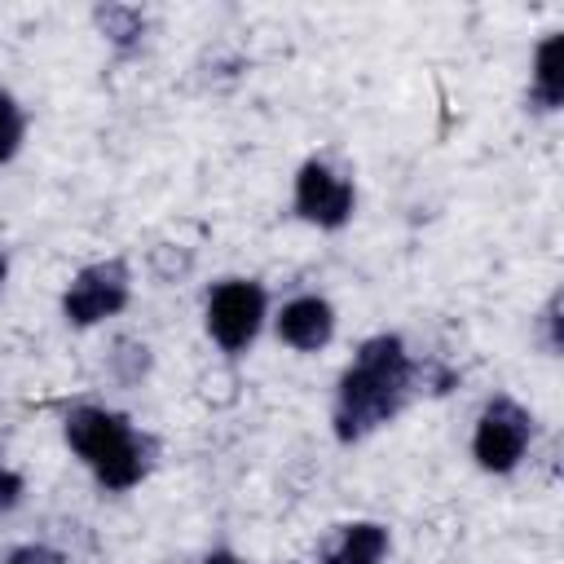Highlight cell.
Instances as JSON below:
<instances>
[{"mask_svg": "<svg viewBox=\"0 0 564 564\" xmlns=\"http://www.w3.org/2000/svg\"><path fill=\"white\" fill-rule=\"evenodd\" d=\"M383 551H388V538L379 524H352V529H344V538L326 555V564H379Z\"/></svg>", "mask_w": 564, "mask_h": 564, "instance_id": "cell-8", "label": "cell"}, {"mask_svg": "<svg viewBox=\"0 0 564 564\" xmlns=\"http://www.w3.org/2000/svg\"><path fill=\"white\" fill-rule=\"evenodd\" d=\"M0 278H4V260H0Z\"/></svg>", "mask_w": 564, "mask_h": 564, "instance_id": "cell-14", "label": "cell"}, {"mask_svg": "<svg viewBox=\"0 0 564 564\" xmlns=\"http://www.w3.org/2000/svg\"><path fill=\"white\" fill-rule=\"evenodd\" d=\"M9 564H62V555H53V551H44V546H26V551H18Z\"/></svg>", "mask_w": 564, "mask_h": 564, "instance_id": "cell-11", "label": "cell"}, {"mask_svg": "<svg viewBox=\"0 0 564 564\" xmlns=\"http://www.w3.org/2000/svg\"><path fill=\"white\" fill-rule=\"evenodd\" d=\"M560 53H564V35H546L538 48V66H533V93L542 106H560L564 97V70H560Z\"/></svg>", "mask_w": 564, "mask_h": 564, "instance_id": "cell-9", "label": "cell"}, {"mask_svg": "<svg viewBox=\"0 0 564 564\" xmlns=\"http://www.w3.org/2000/svg\"><path fill=\"white\" fill-rule=\"evenodd\" d=\"M295 207H300L308 220L335 229V225H344L348 212H352V185H348L344 176H335L330 167L308 163V167L300 172V181H295Z\"/></svg>", "mask_w": 564, "mask_h": 564, "instance_id": "cell-6", "label": "cell"}, {"mask_svg": "<svg viewBox=\"0 0 564 564\" xmlns=\"http://www.w3.org/2000/svg\"><path fill=\"white\" fill-rule=\"evenodd\" d=\"M335 330V317H330V304L317 300V295H304V300H291L278 317V335L295 348H322Z\"/></svg>", "mask_w": 564, "mask_h": 564, "instance_id": "cell-7", "label": "cell"}, {"mask_svg": "<svg viewBox=\"0 0 564 564\" xmlns=\"http://www.w3.org/2000/svg\"><path fill=\"white\" fill-rule=\"evenodd\" d=\"M123 300H128V273H123V264H93V269H84L75 282H70V291H66V317L70 322H79V326H88V322H97V317H110L115 308H123Z\"/></svg>", "mask_w": 564, "mask_h": 564, "instance_id": "cell-5", "label": "cell"}, {"mask_svg": "<svg viewBox=\"0 0 564 564\" xmlns=\"http://www.w3.org/2000/svg\"><path fill=\"white\" fill-rule=\"evenodd\" d=\"M260 317H264V291L256 282H238V278L220 282L207 300V326L225 352L247 348L260 330Z\"/></svg>", "mask_w": 564, "mask_h": 564, "instance_id": "cell-3", "label": "cell"}, {"mask_svg": "<svg viewBox=\"0 0 564 564\" xmlns=\"http://www.w3.org/2000/svg\"><path fill=\"white\" fill-rule=\"evenodd\" d=\"M66 441L79 449V458L97 471L106 489H128L141 480V445L128 427V419L106 410H75L66 423Z\"/></svg>", "mask_w": 564, "mask_h": 564, "instance_id": "cell-2", "label": "cell"}, {"mask_svg": "<svg viewBox=\"0 0 564 564\" xmlns=\"http://www.w3.org/2000/svg\"><path fill=\"white\" fill-rule=\"evenodd\" d=\"M405 379H410V361L401 352V339H388V335L370 339L339 388V436L348 441L383 423L401 405Z\"/></svg>", "mask_w": 564, "mask_h": 564, "instance_id": "cell-1", "label": "cell"}, {"mask_svg": "<svg viewBox=\"0 0 564 564\" xmlns=\"http://www.w3.org/2000/svg\"><path fill=\"white\" fill-rule=\"evenodd\" d=\"M18 141H22V115H18V106L0 93V163L18 150Z\"/></svg>", "mask_w": 564, "mask_h": 564, "instance_id": "cell-10", "label": "cell"}, {"mask_svg": "<svg viewBox=\"0 0 564 564\" xmlns=\"http://www.w3.org/2000/svg\"><path fill=\"white\" fill-rule=\"evenodd\" d=\"M18 494V476H0V507H9Z\"/></svg>", "mask_w": 564, "mask_h": 564, "instance_id": "cell-12", "label": "cell"}, {"mask_svg": "<svg viewBox=\"0 0 564 564\" xmlns=\"http://www.w3.org/2000/svg\"><path fill=\"white\" fill-rule=\"evenodd\" d=\"M529 445V414L511 401H494L485 414H480V427H476V463L485 471H511L516 458L524 454Z\"/></svg>", "mask_w": 564, "mask_h": 564, "instance_id": "cell-4", "label": "cell"}, {"mask_svg": "<svg viewBox=\"0 0 564 564\" xmlns=\"http://www.w3.org/2000/svg\"><path fill=\"white\" fill-rule=\"evenodd\" d=\"M207 564H238L229 551H216V555H207Z\"/></svg>", "mask_w": 564, "mask_h": 564, "instance_id": "cell-13", "label": "cell"}]
</instances>
